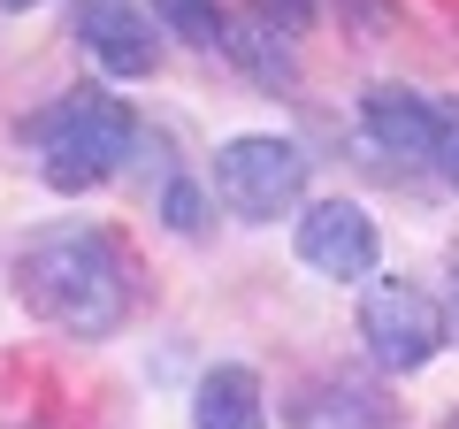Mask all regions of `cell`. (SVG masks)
<instances>
[{
  "mask_svg": "<svg viewBox=\"0 0 459 429\" xmlns=\"http://www.w3.org/2000/svg\"><path fill=\"white\" fill-rule=\"evenodd\" d=\"M192 429H268V398H261V376L246 361H222L199 376L192 391Z\"/></svg>",
  "mask_w": 459,
  "mask_h": 429,
  "instance_id": "cell-8",
  "label": "cell"
},
{
  "mask_svg": "<svg viewBox=\"0 0 459 429\" xmlns=\"http://www.w3.org/2000/svg\"><path fill=\"white\" fill-rule=\"evenodd\" d=\"M16 299L62 337H115L131 314V261L100 223H54L16 253Z\"/></svg>",
  "mask_w": 459,
  "mask_h": 429,
  "instance_id": "cell-1",
  "label": "cell"
},
{
  "mask_svg": "<svg viewBox=\"0 0 459 429\" xmlns=\"http://www.w3.org/2000/svg\"><path fill=\"white\" fill-rule=\"evenodd\" d=\"M391 422H398V407L360 376L314 383V391L299 398V414H291V429H391Z\"/></svg>",
  "mask_w": 459,
  "mask_h": 429,
  "instance_id": "cell-9",
  "label": "cell"
},
{
  "mask_svg": "<svg viewBox=\"0 0 459 429\" xmlns=\"http://www.w3.org/2000/svg\"><path fill=\"white\" fill-rule=\"evenodd\" d=\"M222 54L238 69H246L261 92H291L299 84V54H291V31H276L268 16H238L230 23V39H222Z\"/></svg>",
  "mask_w": 459,
  "mask_h": 429,
  "instance_id": "cell-10",
  "label": "cell"
},
{
  "mask_svg": "<svg viewBox=\"0 0 459 429\" xmlns=\"http://www.w3.org/2000/svg\"><path fill=\"white\" fill-rule=\"evenodd\" d=\"M437 429H459V414H444V422H437Z\"/></svg>",
  "mask_w": 459,
  "mask_h": 429,
  "instance_id": "cell-17",
  "label": "cell"
},
{
  "mask_svg": "<svg viewBox=\"0 0 459 429\" xmlns=\"http://www.w3.org/2000/svg\"><path fill=\"white\" fill-rule=\"evenodd\" d=\"M23 146H39V177L54 192H92L138 153V116L115 92H62L23 123Z\"/></svg>",
  "mask_w": 459,
  "mask_h": 429,
  "instance_id": "cell-2",
  "label": "cell"
},
{
  "mask_svg": "<svg viewBox=\"0 0 459 429\" xmlns=\"http://www.w3.org/2000/svg\"><path fill=\"white\" fill-rule=\"evenodd\" d=\"M360 337H368V361L391 368V376H413V368H429L444 353V307L421 292V284H368L360 299Z\"/></svg>",
  "mask_w": 459,
  "mask_h": 429,
  "instance_id": "cell-4",
  "label": "cell"
},
{
  "mask_svg": "<svg viewBox=\"0 0 459 429\" xmlns=\"http://www.w3.org/2000/svg\"><path fill=\"white\" fill-rule=\"evenodd\" d=\"M146 16L169 23V31H184L192 47H222L230 39V16L214 8V0H146Z\"/></svg>",
  "mask_w": 459,
  "mask_h": 429,
  "instance_id": "cell-11",
  "label": "cell"
},
{
  "mask_svg": "<svg viewBox=\"0 0 459 429\" xmlns=\"http://www.w3.org/2000/svg\"><path fill=\"white\" fill-rule=\"evenodd\" d=\"M214 199L238 223H276L307 199V153L276 131H246L214 146Z\"/></svg>",
  "mask_w": 459,
  "mask_h": 429,
  "instance_id": "cell-3",
  "label": "cell"
},
{
  "mask_svg": "<svg viewBox=\"0 0 459 429\" xmlns=\"http://www.w3.org/2000/svg\"><path fill=\"white\" fill-rule=\"evenodd\" d=\"M429 169L459 192V108H444V123H437V162H429Z\"/></svg>",
  "mask_w": 459,
  "mask_h": 429,
  "instance_id": "cell-13",
  "label": "cell"
},
{
  "mask_svg": "<svg viewBox=\"0 0 459 429\" xmlns=\"http://www.w3.org/2000/svg\"><path fill=\"white\" fill-rule=\"evenodd\" d=\"M299 261H307L314 276H337V284L376 276V261H383L376 214H368L360 199H314V207L299 214Z\"/></svg>",
  "mask_w": 459,
  "mask_h": 429,
  "instance_id": "cell-5",
  "label": "cell"
},
{
  "mask_svg": "<svg viewBox=\"0 0 459 429\" xmlns=\"http://www.w3.org/2000/svg\"><path fill=\"white\" fill-rule=\"evenodd\" d=\"M77 47L108 77H153L161 62V31L138 0H77Z\"/></svg>",
  "mask_w": 459,
  "mask_h": 429,
  "instance_id": "cell-6",
  "label": "cell"
},
{
  "mask_svg": "<svg viewBox=\"0 0 459 429\" xmlns=\"http://www.w3.org/2000/svg\"><path fill=\"white\" fill-rule=\"evenodd\" d=\"M352 8H360V23H368V31H383V23H391V8H383V0H352Z\"/></svg>",
  "mask_w": 459,
  "mask_h": 429,
  "instance_id": "cell-15",
  "label": "cell"
},
{
  "mask_svg": "<svg viewBox=\"0 0 459 429\" xmlns=\"http://www.w3.org/2000/svg\"><path fill=\"white\" fill-rule=\"evenodd\" d=\"M0 8H8V16H23V8H39V0H0Z\"/></svg>",
  "mask_w": 459,
  "mask_h": 429,
  "instance_id": "cell-16",
  "label": "cell"
},
{
  "mask_svg": "<svg viewBox=\"0 0 459 429\" xmlns=\"http://www.w3.org/2000/svg\"><path fill=\"white\" fill-rule=\"evenodd\" d=\"M161 223H169L177 238H192L199 223H207V199H199L192 177H169V192H161Z\"/></svg>",
  "mask_w": 459,
  "mask_h": 429,
  "instance_id": "cell-12",
  "label": "cell"
},
{
  "mask_svg": "<svg viewBox=\"0 0 459 429\" xmlns=\"http://www.w3.org/2000/svg\"><path fill=\"white\" fill-rule=\"evenodd\" d=\"M437 123H444V100H421L413 84H368L360 92V131L406 169L437 162Z\"/></svg>",
  "mask_w": 459,
  "mask_h": 429,
  "instance_id": "cell-7",
  "label": "cell"
},
{
  "mask_svg": "<svg viewBox=\"0 0 459 429\" xmlns=\"http://www.w3.org/2000/svg\"><path fill=\"white\" fill-rule=\"evenodd\" d=\"M452 314H459V284H452Z\"/></svg>",
  "mask_w": 459,
  "mask_h": 429,
  "instance_id": "cell-18",
  "label": "cell"
},
{
  "mask_svg": "<svg viewBox=\"0 0 459 429\" xmlns=\"http://www.w3.org/2000/svg\"><path fill=\"white\" fill-rule=\"evenodd\" d=\"M261 16L276 23V31H307V23H314V0H261Z\"/></svg>",
  "mask_w": 459,
  "mask_h": 429,
  "instance_id": "cell-14",
  "label": "cell"
}]
</instances>
